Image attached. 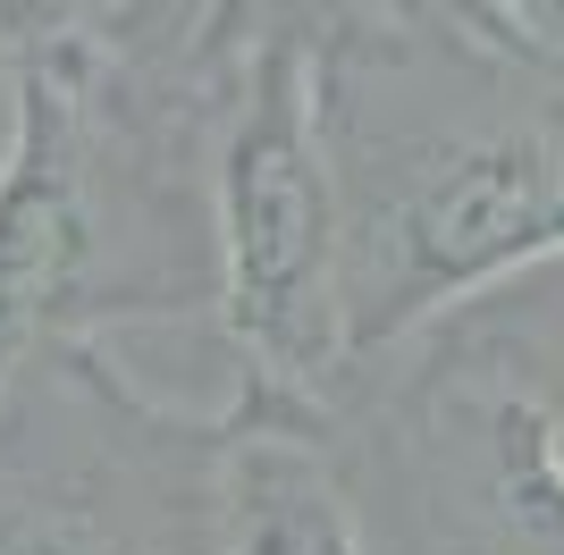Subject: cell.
Returning a JSON list of instances; mask_svg holds the SVG:
<instances>
[{
  "label": "cell",
  "mask_w": 564,
  "mask_h": 555,
  "mask_svg": "<svg viewBox=\"0 0 564 555\" xmlns=\"http://www.w3.org/2000/svg\"><path fill=\"white\" fill-rule=\"evenodd\" d=\"M354 379L506 286L564 270V92L506 76L455 110H337Z\"/></svg>",
  "instance_id": "cell-1"
},
{
  "label": "cell",
  "mask_w": 564,
  "mask_h": 555,
  "mask_svg": "<svg viewBox=\"0 0 564 555\" xmlns=\"http://www.w3.org/2000/svg\"><path fill=\"white\" fill-rule=\"evenodd\" d=\"M203 270L236 353V413L312 421L354 388L346 185L329 135V43L304 0L270 9L203 143Z\"/></svg>",
  "instance_id": "cell-2"
},
{
  "label": "cell",
  "mask_w": 564,
  "mask_h": 555,
  "mask_svg": "<svg viewBox=\"0 0 564 555\" xmlns=\"http://www.w3.org/2000/svg\"><path fill=\"white\" fill-rule=\"evenodd\" d=\"M0 395L68 346H110L127 320H177L212 303V270L177 253L203 219V177L143 152L68 59L0 34Z\"/></svg>",
  "instance_id": "cell-3"
},
{
  "label": "cell",
  "mask_w": 564,
  "mask_h": 555,
  "mask_svg": "<svg viewBox=\"0 0 564 555\" xmlns=\"http://www.w3.org/2000/svg\"><path fill=\"white\" fill-rule=\"evenodd\" d=\"M329 455L371 555H564V413L489 303L362 370Z\"/></svg>",
  "instance_id": "cell-4"
},
{
  "label": "cell",
  "mask_w": 564,
  "mask_h": 555,
  "mask_svg": "<svg viewBox=\"0 0 564 555\" xmlns=\"http://www.w3.org/2000/svg\"><path fill=\"white\" fill-rule=\"evenodd\" d=\"M228 404L177 413L110 346H68L0 395V555H203Z\"/></svg>",
  "instance_id": "cell-5"
},
{
  "label": "cell",
  "mask_w": 564,
  "mask_h": 555,
  "mask_svg": "<svg viewBox=\"0 0 564 555\" xmlns=\"http://www.w3.org/2000/svg\"><path fill=\"white\" fill-rule=\"evenodd\" d=\"M286 0H0V34L68 59L76 85L169 168L203 177L212 110Z\"/></svg>",
  "instance_id": "cell-6"
},
{
  "label": "cell",
  "mask_w": 564,
  "mask_h": 555,
  "mask_svg": "<svg viewBox=\"0 0 564 555\" xmlns=\"http://www.w3.org/2000/svg\"><path fill=\"white\" fill-rule=\"evenodd\" d=\"M203 555H371L354 488L312 421H261L228 404L212 463V547Z\"/></svg>",
  "instance_id": "cell-7"
},
{
  "label": "cell",
  "mask_w": 564,
  "mask_h": 555,
  "mask_svg": "<svg viewBox=\"0 0 564 555\" xmlns=\"http://www.w3.org/2000/svg\"><path fill=\"white\" fill-rule=\"evenodd\" d=\"M397 18L564 92V0H397Z\"/></svg>",
  "instance_id": "cell-8"
}]
</instances>
